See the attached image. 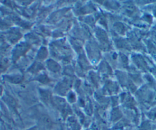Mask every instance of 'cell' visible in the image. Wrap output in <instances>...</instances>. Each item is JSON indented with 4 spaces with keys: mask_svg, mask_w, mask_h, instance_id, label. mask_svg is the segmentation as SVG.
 Instances as JSON below:
<instances>
[{
    "mask_svg": "<svg viewBox=\"0 0 156 130\" xmlns=\"http://www.w3.org/2000/svg\"><path fill=\"white\" fill-rule=\"evenodd\" d=\"M1 88H0V94H1Z\"/></svg>",
    "mask_w": 156,
    "mask_h": 130,
    "instance_id": "1",
    "label": "cell"
}]
</instances>
